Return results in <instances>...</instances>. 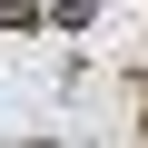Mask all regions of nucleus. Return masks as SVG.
I'll use <instances>...</instances> for the list:
<instances>
[{
	"label": "nucleus",
	"mask_w": 148,
	"mask_h": 148,
	"mask_svg": "<svg viewBox=\"0 0 148 148\" xmlns=\"http://www.w3.org/2000/svg\"><path fill=\"white\" fill-rule=\"evenodd\" d=\"M0 30H10V40H30V30H49V10H40V0H0Z\"/></svg>",
	"instance_id": "nucleus-2"
},
{
	"label": "nucleus",
	"mask_w": 148,
	"mask_h": 148,
	"mask_svg": "<svg viewBox=\"0 0 148 148\" xmlns=\"http://www.w3.org/2000/svg\"><path fill=\"white\" fill-rule=\"evenodd\" d=\"M89 20H99V0H49V30H59V40H79Z\"/></svg>",
	"instance_id": "nucleus-1"
}]
</instances>
